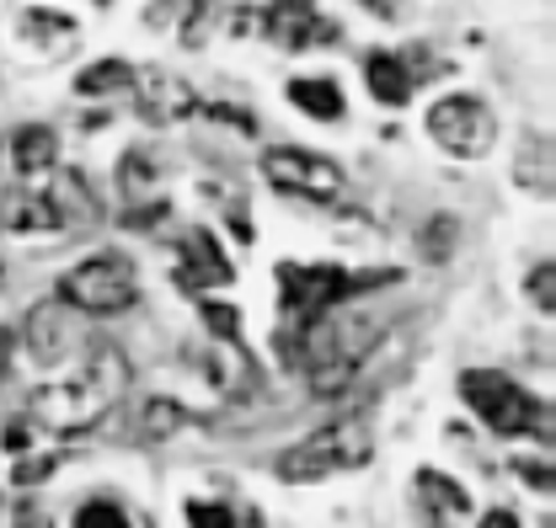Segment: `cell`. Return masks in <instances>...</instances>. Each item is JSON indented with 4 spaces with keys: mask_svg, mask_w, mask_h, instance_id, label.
<instances>
[{
    "mask_svg": "<svg viewBox=\"0 0 556 528\" xmlns=\"http://www.w3.org/2000/svg\"><path fill=\"white\" fill-rule=\"evenodd\" d=\"M27 443H33V422H27V416L11 422V427H0V449H5V454H27Z\"/></svg>",
    "mask_w": 556,
    "mask_h": 528,
    "instance_id": "cell-30",
    "label": "cell"
},
{
    "mask_svg": "<svg viewBox=\"0 0 556 528\" xmlns=\"http://www.w3.org/2000/svg\"><path fill=\"white\" fill-rule=\"evenodd\" d=\"M182 422H188V411H182L177 400H144V405H139V438H144V443L172 438Z\"/></svg>",
    "mask_w": 556,
    "mask_h": 528,
    "instance_id": "cell-20",
    "label": "cell"
},
{
    "mask_svg": "<svg viewBox=\"0 0 556 528\" xmlns=\"http://www.w3.org/2000/svg\"><path fill=\"white\" fill-rule=\"evenodd\" d=\"M375 454V433L364 416H343V422H327L316 427L311 438H300L294 449H283L274 460V475L283 486H311V480H327V475H343L358 469Z\"/></svg>",
    "mask_w": 556,
    "mask_h": 528,
    "instance_id": "cell-2",
    "label": "cell"
},
{
    "mask_svg": "<svg viewBox=\"0 0 556 528\" xmlns=\"http://www.w3.org/2000/svg\"><path fill=\"white\" fill-rule=\"evenodd\" d=\"M11 528H54V524H49V513H38V507L27 502V507H16V524Z\"/></svg>",
    "mask_w": 556,
    "mask_h": 528,
    "instance_id": "cell-34",
    "label": "cell"
},
{
    "mask_svg": "<svg viewBox=\"0 0 556 528\" xmlns=\"http://www.w3.org/2000/svg\"><path fill=\"white\" fill-rule=\"evenodd\" d=\"M11 352H16V331L0 326V385H5V374H11Z\"/></svg>",
    "mask_w": 556,
    "mask_h": 528,
    "instance_id": "cell-33",
    "label": "cell"
},
{
    "mask_svg": "<svg viewBox=\"0 0 556 528\" xmlns=\"http://www.w3.org/2000/svg\"><path fill=\"white\" fill-rule=\"evenodd\" d=\"M460 400L482 416L497 438H525V433H541L546 438V405L530 396L519 379L497 374V369H466L460 374Z\"/></svg>",
    "mask_w": 556,
    "mask_h": 528,
    "instance_id": "cell-4",
    "label": "cell"
},
{
    "mask_svg": "<svg viewBox=\"0 0 556 528\" xmlns=\"http://www.w3.org/2000/svg\"><path fill=\"white\" fill-rule=\"evenodd\" d=\"M214 16H219V0H188V11H182V43L188 49H204Z\"/></svg>",
    "mask_w": 556,
    "mask_h": 528,
    "instance_id": "cell-22",
    "label": "cell"
},
{
    "mask_svg": "<svg viewBox=\"0 0 556 528\" xmlns=\"http://www.w3.org/2000/svg\"><path fill=\"white\" fill-rule=\"evenodd\" d=\"M118 182H124V193L139 203V193L155 182V171H150V155H144V150H129V155L118 160Z\"/></svg>",
    "mask_w": 556,
    "mask_h": 528,
    "instance_id": "cell-23",
    "label": "cell"
},
{
    "mask_svg": "<svg viewBox=\"0 0 556 528\" xmlns=\"http://www.w3.org/2000/svg\"><path fill=\"white\" fill-rule=\"evenodd\" d=\"M257 27L268 33V43L278 49H327L338 38V22H327L311 0H268V11L257 16Z\"/></svg>",
    "mask_w": 556,
    "mask_h": 528,
    "instance_id": "cell-9",
    "label": "cell"
},
{
    "mask_svg": "<svg viewBox=\"0 0 556 528\" xmlns=\"http://www.w3.org/2000/svg\"><path fill=\"white\" fill-rule=\"evenodd\" d=\"M289 102H294L305 118H321V124H338V118H343V91H338V80H327V75H300V80H289Z\"/></svg>",
    "mask_w": 556,
    "mask_h": 528,
    "instance_id": "cell-16",
    "label": "cell"
},
{
    "mask_svg": "<svg viewBox=\"0 0 556 528\" xmlns=\"http://www.w3.org/2000/svg\"><path fill=\"white\" fill-rule=\"evenodd\" d=\"M188 528H236V513L225 502H188Z\"/></svg>",
    "mask_w": 556,
    "mask_h": 528,
    "instance_id": "cell-27",
    "label": "cell"
},
{
    "mask_svg": "<svg viewBox=\"0 0 556 528\" xmlns=\"http://www.w3.org/2000/svg\"><path fill=\"white\" fill-rule=\"evenodd\" d=\"M129 91H135V107L144 124H155V129H172V124H188L204 102H199V91L182 80V75H172V69L161 65H139L135 80H129Z\"/></svg>",
    "mask_w": 556,
    "mask_h": 528,
    "instance_id": "cell-8",
    "label": "cell"
},
{
    "mask_svg": "<svg viewBox=\"0 0 556 528\" xmlns=\"http://www.w3.org/2000/svg\"><path fill=\"white\" fill-rule=\"evenodd\" d=\"M514 469H519V475H525L535 491H552V464H546V460H519Z\"/></svg>",
    "mask_w": 556,
    "mask_h": 528,
    "instance_id": "cell-31",
    "label": "cell"
},
{
    "mask_svg": "<svg viewBox=\"0 0 556 528\" xmlns=\"http://www.w3.org/2000/svg\"><path fill=\"white\" fill-rule=\"evenodd\" d=\"M124 390H129V358L113 342H97L70 379L33 390L27 422L43 427V433H86L124 400Z\"/></svg>",
    "mask_w": 556,
    "mask_h": 528,
    "instance_id": "cell-1",
    "label": "cell"
},
{
    "mask_svg": "<svg viewBox=\"0 0 556 528\" xmlns=\"http://www.w3.org/2000/svg\"><path fill=\"white\" fill-rule=\"evenodd\" d=\"M27 342H33V352H38L43 363L65 352L70 331H65V305H60V299H49V305H38V310H33V321H27Z\"/></svg>",
    "mask_w": 556,
    "mask_h": 528,
    "instance_id": "cell-18",
    "label": "cell"
},
{
    "mask_svg": "<svg viewBox=\"0 0 556 528\" xmlns=\"http://www.w3.org/2000/svg\"><path fill=\"white\" fill-rule=\"evenodd\" d=\"M22 33H27V38H70L75 22H70L65 11H27V16H22Z\"/></svg>",
    "mask_w": 556,
    "mask_h": 528,
    "instance_id": "cell-25",
    "label": "cell"
},
{
    "mask_svg": "<svg viewBox=\"0 0 556 528\" xmlns=\"http://www.w3.org/2000/svg\"><path fill=\"white\" fill-rule=\"evenodd\" d=\"M477 528H525V524H519V513H508V507H492V513H486Z\"/></svg>",
    "mask_w": 556,
    "mask_h": 528,
    "instance_id": "cell-35",
    "label": "cell"
},
{
    "mask_svg": "<svg viewBox=\"0 0 556 528\" xmlns=\"http://www.w3.org/2000/svg\"><path fill=\"white\" fill-rule=\"evenodd\" d=\"M514 182L530 188V193H552V139L546 133H525L519 155H514Z\"/></svg>",
    "mask_w": 556,
    "mask_h": 528,
    "instance_id": "cell-17",
    "label": "cell"
},
{
    "mask_svg": "<svg viewBox=\"0 0 556 528\" xmlns=\"http://www.w3.org/2000/svg\"><path fill=\"white\" fill-rule=\"evenodd\" d=\"M97 5H113V0H97Z\"/></svg>",
    "mask_w": 556,
    "mask_h": 528,
    "instance_id": "cell-37",
    "label": "cell"
},
{
    "mask_svg": "<svg viewBox=\"0 0 556 528\" xmlns=\"http://www.w3.org/2000/svg\"><path fill=\"white\" fill-rule=\"evenodd\" d=\"M455 235H460V224H455L450 214H433V219L417 230V252H422L428 262H450V252H455Z\"/></svg>",
    "mask_w": 556,
    "mask_h": 528,
    "instance_id": "cell-21",
    "label": "cell"
},
{
    "mask_svg": "<svg viewBox=\"0 0 556 528\" xmlns=\"http://www.w3.org/2000/svg\"><path fill=\"white\" fill-rule=\"evenodd\" d=\"M230 278H236V267L225 262V252H219L214 230H188V235H182V252H177V272H172V283H177V288H188V294H204V288H225Z\"/></svg>",
    "mask_w": 556,
    "mask_h": 528,
    "instance_id": "cell-10",
    "label": "cell"
},
{
    "mask_svg": "<svg viewBox=\"0 0 556 528\" xmlns=\"http://www.w3.org/2000/svg\"><path fill=\"white\" fill-rule=\"evenodd\" d=\"M208 118H225V124H236L241 133H257L252 113H241V107H219V102H214V107H208Z\"/></svg>",
    "mask_w": 556,
    "mask_h": 528,
    "instance_id": "cell-32",
    "label": "cell"
},
{
    "mask_svg": "<svg viewBox=\"0 0 556 528\" xmlns=\"http://www.w3.org/2000/svg\"><path fill=\"white\" fill-rule=\"evenodd\" d=\"M428 139L444 150V155H455V160H482L486 150L497 144V118H492V107H486L482 96H466V91H455V96H439L433 107H428Z\"/></svg>",
    "mask_w": 556,
    "mask_h": 528,
    "instance_id": "cell-6",
    "label": "cell"
},
{
    "mask_svg": "<svg viewBox=\"0 0 556 528\" xmlns=\"http://www.w3.org/2000/svg\"><path fill=\"white\" fill-rule=\"evenodd\" d=\"M43 198L60 208V219L65 224H80V219H97V193H91V182L80 177V171H49V188H43Z\"/></svg>",
    "mask_w": 556,
    "mask_h": 528,
    "instance_id": "cell-15",
    "label": "cell"
},
{
    "mask_svg": "<svg viewBox=\"0 0 556 528\" xmlns=\"http://www.w3.org/2000/svg\"><path fill=\"white\" fill-rule=\"evenodd\" d=\"M11 166L22 177H49L60 171V133L43 129V124H22L11 133Z\"/></svg>",
    "mask_w": 556,
    "mask_h": 528,
    "instance_id": "cell-12",
    "label": "cell"
},
{
    "mask_svg": "<svg viewBox=\"0 0 556 528\" xmlns=\"http://www.w3.org/2000/svg\"><path fill=\"white\" fill-rule=\"evenodd\" d=\"M60 469V460L54 454H38V460H22L16 464V486H38V480H49Z\"/></svg>",
    "mask_w": 556,
    "mask_h": 528,
    "instance_id": "cell-29",
    "label": "cell"
},
{
    "mask_svg": "<svg viewBox=\"0 0 556 528\" xmlns=\"http://www.w3.org/2000/svg\"><path fill=\"white\" fill-rule=\"evenodd\" d=\"M413 491H417V507H422V524L428 528H455V524H466V513H471L466 486L450 480L444 469H417Z\"/></svg>",
    "mask_w": 556,
    "mask_h": 528,
    "instance_id": "cell-11",
    "label": "cell"
},
{
    "mask_svg": "<svg viewBox=\"0 0 556 528\" xmlns=\"http://www.w3.org/2000/svg\"><path fill=\"white\" fill-rule=\"evenodd\" d=\"M380 283H396V272H348L338 262H283L278 267V299H283V315L294 326L305 321H321L332 315L338 305H348L353 294H369Z\"/></svg>",
    "mask_w": 556,
    "mask_h": 528,
    "instance_id": "cell-3",
    "label": "cell"
},
{
    "mask_svg": "<svg viewBox=\"0 0 556 528\" xmlns=\"http://www.w3.org/2000/svg\"><path fill=\"white\" fill-rule=\"evenodd\" d=\"M139 299V272L118 252H97L60 278V305L80 315H124Z\"/></svg>",
    "mask_w": 556,
    "mask_h": 528,
    "instance_id": "cell-5",
    "label": "cell"
},
{
    "mask_svg": "<svg viewBox=\"0 0 556 528\" xmlns=\"http://www.w3.org/2000/svg\"><path fill=\"white\" fill-rule=\"evenodd\" d=\"M0 283H5V262H0Z\"/></svg>",
    "mask_w": 556,
    "mask_h": 528,
    "instance_id": "cell-36",
    "label": "cell"
},
{
    "mask_svg": "<svg viewBox=\"0 0 556 528\" xmlns=\"http://www.w3.org/2000/svg\"><path fill=\"white\" fill-rule=\"evenodd\" d=\"M525 288H530V299H535V310H556V267L552 262H535L530 267V278H525Z\"/></svg>",
    "mask_w": 556,
    "mask_h": 528,
    "instance_id": "cell-26",
    "label": "cell"
},
{
    "mask_svg": "<svg viewBox=\"0 0 556 528\" xmlns=\"http://www.w3.org/2000/svg\"><path fill=\"white\" fill-rule=\"evenodd\" d=\"M135 65L129 60H97L75 75V96H113V91H129Z\"/></svg>",
    "mask_w": 556,
    "mask_h": 528,
    "instance_id": "cell-19",
    "label": "cell"
},
{
    "mask_svg": "<svg viewBox=\"0 0 556 528\" xmlns=\"http://www.w3.org/2000/svg\"><path fill=\"white\" fill-rule=\"evenodd\" d=\"M75 528H129V518L113 507V502H86L75 513Z\"/></svg>",
    "mask_w": 556,
    "mask_h": 528,
    "instance_id": "cell-28",
    "label": "cell"
},
{
    "mask_svg": "<svg viewBox=\"0 0 556 528\" xmlns=\"http://www.w3.org/2000/svg\"><path fill=\"white\" fill-rule=\"evenodd\" d=\"M0 224L11 230V235H60L70 230L65 219H60V208L43 198V193H16V198L0 203Z\"/></svg>",
    "mask_w": 556,
    "mask_h": 528,
    "instance_id": "cell-13",
    "label": "cell"
},
{
    "mask_svg": "<svg viewBox=\"0 0 556 528\" xmlns=\"http://www.w3.org/2000/svg\"><path fill=\"white\" fill-rule=\"evenodd\" d=\"M364 80H369V96H375L380 107H407L417 91L413 69L402 65V54H369V60H364Z\"/></svg>",
    "mask_w": 556,
    "mask_h": 528,
    "instance_id": "cell-14",
    "label": "cell"
},
{
    "mask_svg": "<svg viewBox=\"0 0 556 528\" xmlns=\"http://www.w3.org/2000/svg\"><path fill=\"white\" fill-rule=\"evenodd\" d=\"M263 177L274 182L278 193L305 203H332L343 198V171L332 155H316V150H300V144H274L263 150Z\"/></svg>",
    "mask_w": 556,
    "mask_h": 528,
    "instance_id": "cell-7",
    "label": "cell"
},
{
    "mask_svg": "<svg viewBox=\"0 0 556 528\" xmlns=\"http://www.w3.org/2000/svg\"><path fill=\"white\" fill-rule=\"evenodd\" d=\"M199 310H204V326L214 331V342H241V315H236V305L199 299Z\"/></svg>",
    "mask_w": 556,
    "mask_h": 528,
    "instance_id": "cell-24",
    "label": "cell"
}]
</instances>
